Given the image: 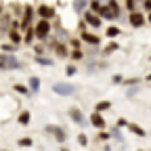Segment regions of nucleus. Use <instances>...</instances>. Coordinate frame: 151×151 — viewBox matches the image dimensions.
Returning a JSON list of instances; mask_svg holds the SVG:
<instances>
[{
  "label": "nucleus",
  "instance_id": "49530a36",
  "mask_svg": "<svg viewBox=\"0 0 151 151\" xmlns=\"http://www.w3.org/2000/svg\"><path fill=\"white\" fill-rule=\"evenodd\" d=\"M139 151H143V149H139Z\"/></svg>",
  "mask_w": 151,
  "mask_h": 151
},
{
  "label": "nucleus",
  "instance_id": "2eb2a0df",
  "mask_svg": "<svg viewBox=\"0 0 151 151\" xmlns=\"http://www.w3.org/2000/svg\"><path fill=\"white\" fill-rule=\"evenodd\" d=\"M99 17H101V19H105V21H116V19H118L116 15H113V11H111L107 4H103V6H101V11H99Z\"/></svg>",
  "mask_w": 151,
  "mask_h": 151
},
{
  "label": "nucleus",
  "instance_id": "a878e982",
  "mask_svg": "<svg viewBox=\"0 0 151 151\" xmlns=\"http://www.w3.org/2000/svg\"><path fill=\"white\" fill-rule=\"evenodd\" d=\"M101 6H103L101 0H88V11H92V13H97V15H99Z\"/></svg>",
  "mask_w": 151,
  "mask_h": 151
},
{
  "label": "nucleus",
  "instance_id": "7ed1b4c3",
  "mask_svg": "<svg viewBox=\"0 0 151 151\" xmlns=\"http://www.w3.org/2000/svg\"><path fill=\"white\" fill-rule=\"evenodd\" d=\"M34 15H36V9L32 4H25L23 6V13H21V19H19V29H21V32H25L27 27H32Z\"/></svg>",
  "mask_w": 151,
  "mask_h": 151
},
{
  "label": "nucleus",
  "instance_id": "ddd939ff",
  "mask_svg": "<svg viewBox=\"0 0 151 151\" xmlns=\"http://www.w3.org/2000/svg\"><path fill=\"white\" fill-rule=\"evenodd\" d=\"M88 122L94 126V128H99V130H105V118H103V113H97V111H92L90 113V118Z\"/></svg>",
  "mask_w": 151,
  "mask_h": 151
},
{
  "label": "nucleus",
  "instance_id": "ea45409f",
  "mask_svg": "<svg viewBox=\"0 0 151 151\" xmlns=\"http://www.w3.org/2000/svg\"><path fill=\"white\" fill-rule=\"evenodd\" d=\"M111 82H113V84H122V82H124V78H122L120 73H116V76L111 78Z\"/></svg>",
  "mask_w": 151,
  "mask_h": 151
},
{
  "label": "nucleus",
  "instance_id": "f3484780",
  "mask_svg": "<svg viewBox=\"0 0 151 151\" xmlns=\"http://www.w3.org/2000/svg\"><path fill=\"white\" fill-rule=\"evenodd\" d=\"M23 42H25V44H34V42H36V32H34V25H32V27H27V29L23 32Z\"/></svg>",
  "mask_w": 151,
  "mask_h": 151
},
{
  "label": "nucleus",
  "instance_id": "f8f14e48",
  "mask_svg": "<svg viewBox=\"0 0 151 151\" xmlns=\"http://www.w3.org/2000/svg\"><path fill=\"white\" fill-rule=\"evenodd\" d=\"M11 25H13L11 13H4V11H2V15H0V34H9Z\"/></svg>",
  "mask_w": 151,
  "mask_h": 151
},
{
  "label": "nucleus",
  "instance_id": "4be33fe9",
  "mask_svg": "<svg viewBox=\"0 0 151 151\" xmlns=\"http://www.w3.org/2000/svg\"><path fill=\"white\" fill-rule=\"evenodd\" d=\"M27 88H29V92H38V90H40V78H38V76H32Z\"/></svg>",
  "mask_w": 151,
  "mask_h": 151
},
{
  "label": "nucleus",
  "instance_id": "aec40b11",
  "mask_svg": "<svg viewBox=\"0 0 151 151\" xmlns=\"http://www.w3.org/2000/svg\"><path fill=\"white\" fill-rule=\"evenodd\" d=\"M128 130L132 132V134H137V137H141V139H143V137L147 134V132H145V130H143V128H141L139 124H132V122H128Z\"/></svg>",
  "mask_w": 151,
  "mask_h": 151
},
{
  "label": "nucleus",
  "instance_id": "9d476101",
  "mask_svg": "<svg viewBox=\"0 0 151 151\" xmlns=\"http://www.w3.org/2000/svg\"><path fill=\"white\" fill-rule=\"evenodd\" d=\"M67 116H69V118H71L76 124H80V126H86V116L82 113V109H80V107H69Z\"/></svg>",
  "mask_w": 151,
  "mask_h": 151
},
{
  "label": "nucleus",
  "instance_id": "f704fd0d",
  "mask_svg": "<svg viewBox=\"0 0 151 151\" xmlns=\"http://www.w3.org/2000/svg\"><path fill=\"white\" fill-rule=\"evenodd\" d=\"M78 145H80V147H86V145H88V137L84 134V132H82V134H78Z\"/></svg>",
  "mask_w": 151,
  "mask_h": 151
},
{
  "label": "nucleus",
  "instance_id": "37998d69",
  "mask_svg": "<svg viewBox=\"0 0 151 151\" xmlns=\"http://www.w3.org/2000/svg\"><path fill=\"white\" fill-rule=\"evenodd\" d=\"M0 71H6V67H4L2 63H0Z\"/></svg>",
  "mask_w": 151,
  "mask_h": 151
},
{
  "label": "nucleus",
  "instance_id": "6ab92c4d",
  "mask_svg": "<svg viewBox=\"0 0 151 151\" xmlns=\"http://www.w3.org/2000/svg\"><path fill=\"white\" fill-rule=\"evenodd\" d=\"M34 61L38 63V65H44V67H52V59L50 57H44V55H40V57H34Z\"/></svg>",
  "mask_w": 151,
  "mask_h": 151
},
{
  "label": "nucleus",
  "instance_id": "39448f33",
  "mask_svg": "<svg viewBox=\"0 0 151 151\" xmlns=\"http://www.w3.org/2000/svg\"><path fill=\"white\" fill-rule=\"evenodd\" d=\"M48 134H52V139L57 141V143H65L67 141V132L61 128V126H55V124H48L46 128H44Z\"/></svg>",
  "mask_w": 151,
  "mask_h": 151
},
{
  "label": "nucleus",
  "instance_id": "bb28decb",
  "mask_svg": "<svg viewBox=\"0 0 151 151\" xmlns=\"http://www.w3.org/2000/svg\"><path fill=\"white\" fill-rule=\"evenodd\" d=\"M107 109H111V103L109 101H99L97 105H94V111H97V113H103Z\"/></svg>",
  "mask_w": 151,
  "mask_h": 151
},
{
  "label": "nucleus",
  "instance_id": "9b49d317",
  "mask_svg": "<svg viewBox=\"0 0 151 151\" xmlns=\"http://www.w3.org/2000/svg\"><path fill=\"white\" fill-rule=\"evenodd\" d=\"M80 40L90 44V46H99L101 44V38L97 34H92V32H80Z\"/></svg>",
  "mask_w": 151,
  "mask_h": 151
},
{
  "label": "nucleus",
  "instance_id": "e433bc0d",
  "mask_svg": "<svg viewBox=\"0 0 151 151\" xmlns=\"http://www.w3.org/2000/svg\"><path fill=\"white\" fill-rule=\"evenodd\" d=\"M69 44H71V48H82V40H78V38H71Z\"/></svg>",
  "mask_w": 151,
  "mask_h": 151
},
{
  "label": "nucleus",
  "instance_id": "4c0bfd02",
  "mask_svg": "<svg viewBox=\"0 0 151 151\" xmlns=\"http://www.w3.org/2000/svg\"><path fill=\"white\" fill-rule=\"evenodd\" d=\"M76 71H78V67H76V65H73V63H71V65H67V67H65V73H67V76H73V73H76Z\"/></svg>",
  "mask_w": 151,
  "mask_h": 151
},
{
  "label": "nucleus",
  "instance_id": "473e14b6",
  "mask_svg": "<svg viewBox=\"0 0 151 151\" xmlns=\"http://www.w3.org/2000/svg\"><path fill=\"white\" fill-rule=\"evenodd\" d=\"M0 48H2L4 52H9V55H15V50H17V46H15V44H11V42H9V44H2Z\"/></svg>",
  "mask_w": 151,
  "mask_h": 151
},
{
  "label": "nucleus",
  "instance_id": "c756f323",
  "mask_svg": "<svg viewBox=\"0 0 151 151\" xmlns=\"http://www.w3.org/2000/svg\"><path fill=\"white\" fill-rule=\"evenodd\" d=\"M13 90H15V92H19V94H29V88H27V86H23V84H15V86H13Z\"/></svg>",
  "mask_w": 151,
  "mask_h": 151
},
{
  "label": "nucleus",
  "instance_id": "58836bf2",
  "mask_svg": "<svg viewBox=\"0 0 151 151\" xmlns=\"http://www.w3.org/2000/svg\"><path fill=\"white\" fill-rule=\"evenodd\" d=\"M122 84H126V86H134V84H139V78H128V80H124Z\"/></svg>",
  "mask_w": 151,
  "mask_h": 151
},
{
  "label": "nucleus",
  "instance_id": "c9c22d12",
  "mask_svg": "<svg viewBox=\"0 0 151 151\" xmlns=\"http://www.w3.org/2000/svg\"><path fill=\"white\" fill-rule=\"evenodd\" d=\"M141 6L145 13H151V0H141Z\"/></svg>",
  "mask_w": 151,
  "mask_h": 151
},
{
  "label": "nucleus",
  "instance_id": "dca6fc26",
  "mask_svg": "<svg viewBox=\"0 0 151 151\" xmlns=\"http://www.w3.org/2000/svg\"><path fill=\"white\" fill-rule=\"evenodd\" d=\"M73 11L84 15V13L88 11V0H73Z\"/></svg>",
  "mask_w": 151,
  "mask_h": 151
},
{
  "label": "nucleus",
  "instance_id": "423d86ee",
  "mask_svg": "<svg viewBox=\"0 0 151 151\" xmlns=\"http://www.w3.org/2000/svg\"><path fill=\"white\" fill-rule=\"evenodd\" d=\"M36 15L40 17V19L50 21V19L57 17V11H55V6H48V4H38V6H36Z\"/></svg>",
  "mask_w": 151,
  "mask_h": 151
},
{
  "label": "nucleus",
  "instance_id": "5701e85b",
  "mask_svg": "<svg viewBox=\"0 0 151 151\" xmlns=\"http://www.w3.org/2000/svg\"><path fill=\"white\" fill-rule=\"evenodd\" d=\"M69 57H71V61H82L84 59V50L82 48H71L69 50Z\"/></svg>",
  "mask_w": 151,
  "mask_h": 151
},
{
  "label": "nucleus",
  "instance_id": "7c9ffc66",
  "mask_svg": "<svg viewBox=\"0 0 151 151\" xmlns=\"http://www.w3.org/2000/svg\"><path fill=\"white\" fill-rule=\"evenodd\" d=\"M109 134H111V139H116V141H122V132H120V128H118V126H113Z\"/></svg>",
  "mask_w": 151,
  "mask_h": 151
},
{
  "label": "nucleus",
  "instance_id": "a211bd4d",
  "mask_svg": "<svg viewBox=\"0 0 151 151\" xmlns=\"http://www.w3.org/2000/svg\"><path fill=\"white\" fill-rule=\"evenodd\" d=\"M120 34H122V29H120L118 25H109V27L105 29V36L109 38V40H113V38H118Z\"/></svg>",
  "mask_w": 151,
  "mask_h": 151
},
{
  "label": "nucleus",
  "instance_id": "c03bdc74",
  "mask_svg": "<svg viewBox=\"0 0 151 151\" xmlns=\"http://www.w3.org/2000/svg\"><path fill=\"white\" fill-rule=\"evenodd\" d=\"M147 82H151V73H149V76H147Z\"/></svg>",
  "mask_w": 151,
  "mask_h": 151
},
{
  "label": "nucleus",
  "instance_id": "f257e3e1",
  "mask_svg": "<svg viewBox=\"0 0 151 151\" xmlns=\"http://www.w3.org/2000/svg\"><path fill=\"white\" fill-rule=\"evenodd\" d=\"M34 32H36V40L46 42L50 32H52V25H50V21H46V19H38L36 25H34Z\"/></svg>",
  "mask_w": 151,
  "mask_h": 151
},
{
  "label": "nucleus",
  "instance_id": "412c9836",
  "mask_svg": "<svg viewBox=\"0 0 151 151\" xmlns=\"http://www.w3.org/2000/svg\"><path fill=\"white\" fill-rule=\"evenodd\" d=\"M111 11H113V15H116L118 19H120V13H122V6H120V2H118V0H107V2H105Z\"/></svg>",
  "mask_w": 151,
  "mask_h": 151
},
{
  "label": "nucleus",
  "instance_id": "cd10ccee",
  "mask_svg": "<svg viewBox=\"0 0 151 151\" xmlns=\"http://www.w3.org/2000/svg\"><path fill=\"white\" fill-rule=\"evenodd\" d=\"M124 6H126L128 13H134V11H139L137 9L139 6V0H124Z\"/></svg>",
  "mask_w": 151,
  "mask_h": 151
},
{
  "label": "nucleus",
  "instance_id": "72a5a7b5",
  "mask_svg": "<svg viewBox=\"0 0 151 151\" xmlns=\"http://www.w3.org/2000/svg\"><path fill=\"white\" fill-rule=\"evenodd\" d=\"M34 145V141L29 139V137H25V139H19V147H32Z\"/></svg>",
  "mask_w": 151,
  "mask_h": 151
},
{
  "label": "nucleus",
  "instance_id": "1a4fd4ad",
  "mask_svg": "<svg viewBox=\"0 0 151 151\" xmlns=\"http://www.w3.org/2000/svg\"><path fill=\"white\" fill-rule=\"evenodd\" d=\"M84 21H86V25H90V27H94V29H99L101 25H103V19L97 15V13H92V11H86L84 15Z\"/></svg>",
  "mask_w": 151,
  "mask_h": 151
},
{
  "label": "nucleus",
  "instance_id": "79ce46f5",
  "mask_svg": "<svg viewBox=\"0 0 151 151\" xmlns=\"http://www.w3.org/2000/svg\"><path fill=\"white\" fill-rule=\"evenodd\" d=\"M145 17H147V23H149V25H151V13H147V15H145Z\"/></svg>",
  "mask_w": 151,
  "mask_h": 151
},
{
  "label": "nucleus",
  "instance_id": "c85d7f7f",
  "mask_svg": "<svg viewBox=\"0 0 151 151\" xmlns=\"http://www.w3.org/2000/svg\"><path fill=\"white\" fill-rule=\"evenodd\" d=\"M44 50H46V42H40V44H34V52H36V57H40V55H44Z\"/></svg>",
  "mask_w": 151,
  "mask_h": 151
},
{
  "label": "nucleus",
  "instance_id": "b1692460",
  "mask_svg": "<svg viewBox=\"0 0 151 151\" xmlns=\"http://www.w3.org/2000/svg\"><path fill=\"white\" fill-rule=\"evenodd\" d=\"M116 50H120V44H118V42H109V44L103 48V55H105V57H109V55H113Z\"/></svg>",
  "mask_w": 151,
  "mask_h": 151
},
{
  "label": "nucleus",
  "instance_id": "a18cd8bd",
  "mask_svg": "<svg viewBox=\"0 0 151 151\" xmlns=\"http://www.w3.org/2000/svg\"><path fill=\"white\" fill-rule=\"evenodd\" d=\"M61 151H69V149H67V147H63V149H61Z\"/></svg>",
  "mask_w": 151,
  "mask_h": 151
},
{
  "label": "nucleus",
  "instance_id": "6e6552de",
  "mask_svg": "<svg viewBox=\"0 0 151 151\" xmlns=\"http://www.w3.org/2000/svg\"><path fill=\"white\" fill-rule=\"evenodd\" d=\"M128 23H130L132 27H143V25L147 23V17H145V13H141V11L128 13Z\"/></svg>",
  "mask_w": 151,
  "mask_h": 151
},
{
  "label": "nucleus",
  "instance_id": "20e7f679",
  "mask_svg": "<svg viewBox=\"0 0 151 151\" xmlns=\"http://www.w3.org/2000/svg\"><path fill=\"white\" fill-rule=\"evenodd\" d=\"M52 92L59 94V97H71V94H76V86L67 82H57L52 84Z\"/></svg>",
  "mask_w": 151,
  "mask_h": 151
},
{
  "label": "nucleus",
  "instance_id": "de8ad7c7",
  "mask_svg": "<svg viewBox=\"0 0 151 151\" xmlns=\"http://www.w3.org/2000/svg\"><path fill=\"white\" fill-rule=\"evenodd\" d=\"M149 59H151V57H149Z\"/></svg>",
  "mask_w": 151,
  "mask_h": 151
},
{
  "label": "nucleus",
  "instance_id": "393cba45",
  "mask_svg": "<svg viewBox=\"0 0 151 151\" xmlns=\"http://www.w3.org/2000/svg\"><path fill=\"white\" fill-rule=\"evenodd\" d=\"M17 120H19V124H21V126H27V124L32 122V113H29V111H21Z\"/></svg>",
  "mask_w": 151,
  "mask_h": 151
},
{
  "label": "nucleus",
  "instance_id": "f03ea898",
  "mask_svg": "<svg viewBox=\"0 0 151 151\" xmlns=\"http://www.w3.org/2000/svg\"><path fill=\"white\" fill-rule=\"evenodd\" d=\"M0 63L6 67V71H17V69H23V61H19L15 55H9V52H2L0 55Z\"/></svg>",
  "mask_w": 151,
  "mask_h": 151
},
{
  "label": "nucleus",
  "instance_id": "2f4dec72",
  "mask_svg": "<svg viewBox=\"0 0 151 151\" xmlns=\"http://www.w3.org/2000/svg\"><path fill=\"white\" fill-rule=\"evenodd\" d=\"M97 139H99L101 143H107V141L111 139V134H109V132H105V130H99V134H97Z\"/></svg>",
  "mask_w": 151,
  "mask_h": 151
},
{
  "label": "nucleus",
  "instance_id": "a19ab883",
  "mask_svg": "<svg viewBox=\"0 0 151 151\" xmlns=\"http://www.w3.org/2000/svg\"><path fill=\"white\" fill-rule=\"evenodd\" d=\"M116 126H118V128H128V120H124V118H120Z\"/></svg>",
  "mask_w": 151,
  "mask_h": 151
},
{
  "label": "nucleus",
  "instance_id": "4468645a",
  "mask_svg": "<svg viewBox=\"0 0 151 151\" xmlns=\"http://www.w3.org/2000/svg\"><path fill=\"white\" fill-rule=\"evenodd\" d=\"M6 36H9V42L15 44V46H19V44L23 42V32H21V29H9Z\"/></svg>",
  "mask_w": 151,
  "mask_h": 151
},
{
  "label": "nucleus",
  "instance_id": "0eeeda50",
  "mask_svg": "<svg viewBox=\"0 0 151 151\" xmlns=\"http://www.w3.org/2000/svg\"><path fill=\"white\" fill-rule=\"evenodd\" d=\"M48 48L55 50L57 57H61V59L69 57V48H67V44H63V42H59V40H50V42H48Z\"/></svg>",
  "mask_w": 151,
  "mask_h": 151
}]
</instances>
